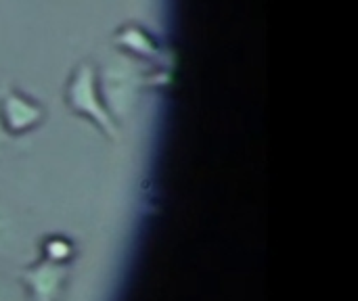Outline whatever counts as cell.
Returning a JSON list of instances; mask_svg holds the SVG:
<instances>
[{"mask_svg": "<svg viewBox=\"0 0 358 301\" xmlns=\"http://www.w3.org/2000/svg\"><path fill=\"white\" fill-rule=\"evenodd\" d=\"M71 254H73V247H71L65 239H61V237H50V239H46V243H44V256H42V258L52 260V262L67 264L69 258H71Z\"/></svg>", "mask_w": 358, "mask_h": 301, "instance_id": "cell-5", "label": "cell"}, {"mask_svg": "<svg viewBox=\"0 0 358 301\" xmlns=\"http://www.w3.org/2000/svg\"><path fill=\"white\" fill-rule=\"evenodd\" d=\"M124 40H126V44H128V48H132L134 52H143V54H153L155 50H153V46H151V42L147 40V36L143 34V31H126L124 34Z\"/></svg>", "mask_w": 358, "mask_h": 301, "instance_id": "cell-7", "label": "cell"}, {"mask_svg": "<svg viewBox=\"0 0 358 301\" xmlns=\"http://www.w3.org/2000/svg\"><path fill=\"white\" fill-rule=\"evenodd\" d=\"M0 119L8 134L23 136L42 124L44 109L27 94L8 86L0 96Z\"/></svg>", "mask_w": 358, "mask_h": 301, "instance_id": "cell-3", "label": "cell"}, {"mask_svg": "<svg viewBox=\"0 0 358 301\" xmlns=\"http://www.w3.org/2000/svg\"><path fill=\"white\" fill-rule=\"evenodd\" d=\"M65 98L71 111L84 115L86 119H92L109 138H117V126L115 117L107 109V105L101 101L99 88H96V75L94 67L90 63H80L76 71L71 73L65 90Z\"/></svg>", "mask_w": 358, "mask_h": 301, "instance_id": "cell-1", "label": "cell"}, {"mask_svg": "<svg viewBox=\"0 0 358 301\" xmlns=\"http://www.w3.org/2000/svg\"><path fill=\"white\" fill-rule=\"evenodd\" d=\"M19 277L29 289L31 301H59L67 287L69 266L42 258L34 266L21 270Z\"/></svg>", "mask_w": 358, "mask_h": 301, "instance_id": "cell-2", "label": "cell"}, {"mask_svg": "<svg viewBox=\"0 0 358 301\" xmlns=\"http://www.w3.org/2000/svg\"><path fill=\"white\" fill-rule=\"evenodd\" d=\"M21 245H25V241H23V226L10 214L8 207L0 205V256H10Z\"/></svg>", "mask_w": 358, "mask_h": 301, "instance_id": "cell-4", "label": "cell"}, {"mask_svg": "<svg viewBox=\"0 0 358 301\" xmlns=\"http://www.w3.org/2000/svg\"><path fill=\"white\" fill-rule=\"evenodd\" d=\"M8 88V84L0 82V96L2 92ZM25 149V142H23V136H13L4 130L2 126V119H0V157H10L15 153H21Z\"/></svg>", "mask_w": 358, "mask_h": 301, "instance_id": "cell-6", "label": "cell"}]
</instances>
